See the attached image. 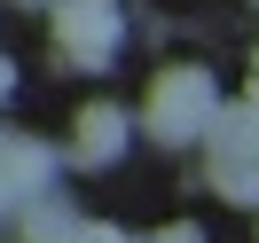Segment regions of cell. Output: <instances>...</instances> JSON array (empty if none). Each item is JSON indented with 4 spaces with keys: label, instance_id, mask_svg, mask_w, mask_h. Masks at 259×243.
I'll use <instances>...</instances> for the list:
<instances>
[{
    "label": "cell",
    "instance_id": "3",
    "mask_svg": "<svg viewBox=\"0 0 259 243\" xmlns=\"http://www.w3.org/2000/svg\"><path fill=\"white\" fill-rule=\"evenodd\" d=\"M55 47H63L79 71H110L118 47H126L118 0H55Z\"/></svg>",
    "mask_w": 259,
    "mask_h": 243
},
{
    "label": "cell",
    "instance_id": "4",
    "mask_svg": "<svg viewBox=\"0 0 259 243\" xmlns=\"http://www.w3.org/2000/svg\"><path fill=\"white\" fill-rule=\"evenodd\" d=\"M126 133H134V126H126L118 102H87V110L71 118V149H63V157L79 165V173H102V165L126 157Z\"/></svg>",
    "mask_w": 259,
    "mask_h": 243
},
{
    "label": "cell",
    "instance_id": "9",
    "mask_svg": "<svg viewBox=\"0 0 259 243\" xmlns=\"http://www.w3.org/2000/svg\"><path fill=\"white\" fill-rule=\"evenodd\" d=\"M0 94H16V63H8V55H0Z\"/></svg>",
    "mask_w": 259,
    "mask_h": 243
},
{
    "label": "cell",
    "instance_id": "11",
    "mask_svg": "<svg viewBox=\"0 0 259 243\" xmlns=\"http://www.w3.org/2000/svg\"><path fill=\"white\" fill-rule=\"evenodd\" d=\"M16 8H55V0H16Z\"/></svg>",
    "mask_w": 259,
    "mask_h": 243
},
{
    "label": "cell",
    "instance_id": "2",
    "mask_svg": "<svg viewBox=\"0 0 259 243\" xmlns=\"http://www.w3.org/2000/svg\"><path fill=\"white\" fill-rule=\"evenodd\" d=\"M212 71L204 63H165L157 79H149V102H142V133L157 149H189L196 133H204V118H212Z\"/></svg>",
    "mask_w": 259,
    "mask_h": 243
},
{
    "label": "cell",
    "instance_id": "7",
    "mask_svg": "<svg viewBox=\"0 0 259 243\" xmlns=\"http://www.w3.org/2000/svg\"><path fill=\"white\" fill-rule=\"evenodd\" d=\"M63 243H134V235H126V227H110V220H79Z\"/></svg>",
    "mask_w": 259,
    "mask_h": 243
},
{
    "label": "cell",
    "instance_id": "10",
    "mask_svg": "<svg viewBox=\"0 0 259 243\" xmlns=\"http://www.w3.org/2000/svg\"><path fill=\"white\" fill-rule=\"evenodd\" d=\"M251 102H259V47H251Z\"/></svg>",
    "mask_w": 259,
    "mask_h": 243
},
{
    "label": "cell",
    "instance_id": "5",
    "mask_svg": "<svg viewBox=\"0 0 259 243\" xmlns=\"http://www.w3.org/2000/svg\"><path fill=\"white\" fill-rule=\"evenodd\" d=\"M55 173H63V157H55L48 141H32V133H0V196H8V204L48 196Z\"/></svg>",
    "mask_w": 259,
    "mask_h": 243
},
{
    "label": "cell",
    "instance_id": "6",
    "mask_svg": "<svg viewBox=\"0 0 259 243\" xmlns=\"http://www.w3.org/2000/svg\"><path fill=\"white\" fill-rule=\"evenodd\" d=\"M71 227H79V212H71V196H63V188L24 196V204H16V243H63Z\"/></svg>",
    "mask_w": 259,
    "mask_h": 243
},
{
    "label": "cell",
    "instance_id": "1",
    "mask_svg": "<svg viewBox=\"0 0 259 243\" xmlns=\"http://www.w3.org/2000/svg\"><path fill=\"white\" fill-rule=\"evenodd\" d=\"M204 165H212V188L228 196V204H251L259 212V102H212L204 118Z\"/></svg>",
    "mask_w": 259,
    "mask_h": 243
},
{
    "label": "cell",
    "instance_id": "8",
    "mask_svg": "<svg viewBox=\"0 0 259 243\" xmlns=\"http://www.w3.org/2000/svg\"><path fill=\"white\" fill-rule=\"evenodd\" d=\"M149 243H204V227H196V220H173V227H157Z\"/></svg>",
    "mask_w": 259,
    "mask_h": 243
}]
</instances>
